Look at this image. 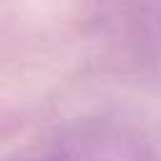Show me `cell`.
<instances>
[{
    "mask_svg": "<svg viewBox=\"0 0 161 161\" xmlns=\"http://www.w3.org/2000/svg\"><path fill=\"white\" fill-rule=\"evenodd\" d=\"M20 161H156V153L126 121L83 118L40 141Z\"/></svg>",
    "mask_w": 161,
    "mask_h": 161,
    "instance_id": "1",
    "label": "cell"
}]
</instances>
